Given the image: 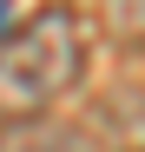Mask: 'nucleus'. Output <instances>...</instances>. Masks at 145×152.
Wrapping results in <instances>:
<instances>
[{"label": "nucleus", "mask_w": 145, "mask_h": 152, "mask_svg": "<svg viewBox=\"0 0 145 152\" xmlns=\"http://www.w3.org/2000/svg\"><path fill=\"white\" fill-rule=\"evenodd\" d=\"M86 20L72 7H40L0 40V119H40L86 80Z\"/></svg>", "instance_id": "1"}, {"label": "nucleus", "mask_w": 145, "mask_h": 152, "mask_svg": "<svg viewBox=\"0 0 145 152\" xmlns=\"http://www.w3.org/2000/svg\"><path fill=\"white\" fill-rule=\"evenodd\" d=\"M0 152H106V145H92L86 132H66V126H46V132H27V139H7Z\"/></svg>", "instance_id": "2"}, {"label": "nucleus", "mask_w": 145, "mask_h": 152, "mask_svg": "<svg viewBox=\"0 0 145 152\" xmlns=\"http://www.w3.org/2000/svg\"><path fill=\"white\" fill-rule=\"evenodd\" d=\"M106 27L119 46H145V0H106Z\"/></svg>", "instance_id": "3"}, {"label": "nucleus", "mask_w": 145, "mask_h": 152, "mask_svg": "<svg viewBox=\"0 0 145 152\" xmlns=\"http://www.w3.org/2000/svg\"><path fill=\"white\" fill-rule=\"evenodd\" d=\"M0 20H7V0H0Z\"/></svg>", "instance_id": "4"}]
</instances>
